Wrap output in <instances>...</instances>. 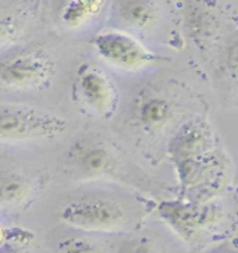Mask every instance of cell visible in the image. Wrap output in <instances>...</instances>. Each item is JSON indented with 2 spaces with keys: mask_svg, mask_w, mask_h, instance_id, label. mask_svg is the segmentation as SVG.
<instances>
[{
  "mask_svg": "<svg viewBox=\"0 0 238 253\" xmlns=\"http://www.w3.org/2000/svg\"><path fill=\"white\" fill-rule=\"evenodd\" d=\"M74 95L91 113L110 119L119 104V92L110 77L92 64H82L77 70Z\"/></svg>",
  "mask_w": 238,
  "mask_h": 253,
  "instance_id": "cell-6",
  "label": "cell"
},
{
  "mask_svg": "<svg viewBox=\"0 0 238 253\" xmlns=\"http://www.w3.org/2000/svg\"><path fill=\"white\" fill-rule=\"evenodd\" d=\"M57 253H107L106 248L97 241L82 235L64 237L56 245Z\"/></svg>",
  "mask_w": 238,
  "mask_h": 253,
  "instance_id": "cell-15",
  "label": "cell"
},
{
  "mask_svg": "<svg viewBox=\"0 0 238 253\" xmlns=\"http://www.w3.org/2000/svg\"><path fill=\"white\" fill-rule=\"evenodd\" d=\"M57 63L42 43H28L0 56V92L37 93L52 86Z\"/></svg>",
  "mask_w": 238,
  "mask_h": 253,
  "instance_id": "cell-1",
  "label": "cell"
},
{
  "mask_svg": "<svg viewBox=\"0 0 238 253\" xmlns=\"http://www.w3.org/2000/svg\"><path fill=\"white\" fill-rule=\"evenodd\" d=\"M212 253H238V248H234V246H223L220 249H216Z\"/></svg>",
  "mask_w": 238,
  "mask_h": 253,
  "instance_id": "cell-20",
  "label": "cell"
},
{
  "mask_svg": "<svg viewBox=\"0 0 238 253\" xmlns=\"http://www.w3.org/2000/svg\"><path fill=\"white\" fill-rule=\"evenodd\" d=\"M117 253H163L162 246L148 235L128 239Z\"/></svg>",
  "mask_w": 238,
  "mask_h": 253,
  "instance_id": "cell-17",
  "label": "cell"
},
{
  "mask_svg": "<svg viewBox=\"0 0 238 253\" xmlns=\"http://www.w3.org/2000/svg\"><path fill=\"white\" fill-rule=\"evenodd\" d=\"M114 11L120 23L133 30H148L159 18V7L152 1H117Z\"/></svg>",
  "mask_w": 238,
  "mask_h": 253,
  "instance_id": "cell-12",
  "label": "cell"
},
{
  "mask_svg": "<svg viewBox=\"0 0 238 253\" xmlns=\"http://www.w3.org/2000/svg\"><path fill=\"white\" fill-rule=\"evenodd\" d=\"M0 253H21L20 249H17L15 246L13 245H1L0 246Z\"/></svg>",
  "mask_w": 238,
  "mask_h": 253,
  "instance_id": "cell-19",
  "label": "cell"
},
{
  "mask_svg": "<svg viewBox=\"0 0 238 253\" xmlns=\"http://www.w3.org/2000/svg\"><path fill=\"white\" fill-rule=\"evenodd\" d=\"M159 216L186 242L193 244L210 234L222 221V211L216 205H196L184 202H163Z\"/></svg>",
  "mask_w": 238,
  "mask_h": 253,
  "instance_id": "cell-4",
  "label": "cell"
},
{
  "mask_svg": "<svg viewBox=\"0 0 238 253\" xmlns=\"http://www.w3.org/2000/svg\"><path fill=\"white\" fill-rule=\"evenodd\" d=\"M179 103L167 92L157 88L142 89L131 104V124L146 136L157 135L176 119Z\"/></svg>",
  "mask_w": 238,
  "mask_h": 253,
  "instance_id": "cell-7",
  "label": "cell"
},
{
  "mask_svg": "<svg viewBox=\"0 0 238 253\" xmlns=\"http://www.w3.org/2000/svg\"><path fill=\"white\" fill-rule=\"evenodd\" d=\"M188 28L192 31V35L202 41H210L217 30V21L212 20V15L195 8L193 15H188Z\"/></svg>",
  "mask_w": 238,
  "mask_h": 253,
  "instance_id": "cell-16",
  "label": "cell"
},
{
  "mask_svg": "<svg viewBox=\"0 0 238 253\" xmlns=\"http://www.w3.org/2000/svg\"><path fill=\"white\" fill-rule=\"evenodd\" d=\"M224 66L231 78L238 81V35L233 38L227 45L224 54Z\"/></svg>",
  "mask_w": 238,
  "mask_h": 253,
  "instance_id": "cell-18",
  "label": "cell"
},
{
  "mask_svg": "<svg viewBox=\"0 0 238 253\" xmlns=\"http://www.w3.org/2000/svg\"><path fill=\"white\" fill-rule=\"evenodd\" d=\"M4 241H6V231L3 228V225L0 224V246L3 245Z\"/></svg>",
  "mask_w": 238,
  "mask_h": 253,
  "instance_id": "cell-21",
  "label": "cell"
},
{
  "mask_svg": "<svg viewBox=\"0 0 238 253\" xmlns=\"http://www.w3.org/2000/svg\"><path fill=\"white\" fill-rule=\"evenodd\" d=\"M180 185L186 189H192L198 186L210 184L217 178V174L222 172V163L217 156V152L205 156L192 157L186 160L174 162Z\"/></svg>",
  "mask_w": 238,
  "mask_h": 253,
  "instance_id": "cell-11",
  "label": "cell"
},
{
  "mask_svg": "<svg viewBox=\"0 0 238 253\" xmlns=\"http://www.w3.org/2000/svg\"><path fill=\"white\" fill-rule=\"evenodd\" d=\"M216 136L203 119H191L176 131L169 141V155L174 162L199 157L216 152Z\"/></svg>",
  "mask_w": 238,
  "mask_h": 253,
  "instance_id": "cell-9",
  "label": "cell"
},
{
  "mask_svg": "<svg viewBox=\"0 0 238 253\" xmlns=\"http://www.w3.org/2000/svg\"><path fill=\"white\" fill-rule=\"evenodd\" d=\"M66 131L67 120L59 113L0 102V142L54 141Z\"/></svg>",
  "mask_w": 238,
  "mask_h": 253,
  "instance_id": "cell-2",
  "label": "cell"
},
{
  "mask_svg": "<svg viewBox=\"0 0 238 253\" xmlns=\"http://www.w3.org/2000/svg\"><path fill=\"white\" fill-rule=\"evenodd\" d=\"M42 1H18L0 6V52L13 49L41 20Z\"/></svg>",
  "mask_w": 238,
  "mask_h": 253,
  "instance_id": "cell-10",
  "label": "cell"
},
{
  "mask_svg": "<svg viewBox=\"0 0 238 253\" xmlns=\"http://www.w3.org/2000/svg\"><path fill=\"white\" fill-rule=\"evenodd\" d=\"M60 218L68 227L87 232H114L124 230L128 224L124 206L103 196H84L71 201L63 208Z\"/></svg>",
  "mask_w": 238,
  "mask_h": 253,
  "instance_id": "cell-3",
  "label": "cell"
},
{
  "mask_svg": "<svg viewBox=\"0 0 238 253\" xmlns=\"http://www.w3.org/2000/svg\"><path fill=\"white\" fill-rule=\"evenodd\" d=\"M92 43L106 63L127 71H138L160 60L138 39L124 31H102L94 38Z\"/></svg>",
  "mask_w": 238,
  "mask_h": 253,
  "instance_id": "cell-5",
  "label": "cell"
},
{
  "mask_svg": "<svg viewBox=\"0 0 238 253\" xmlns=\"http://www.w3.org/2000/svg\"><path fill=\"white\" fill-rule=\"evenodd\" d=\"M102 0H71L60 10L59 18L64 27L70 30H78L94 20L104 7Z\"/></svg>",
  "mask_w": 238,
  "mask_h": 253,
  "instance_id": "cell-14",
  "label": "cell"
},
{
  "mask_svg": "<svg viewBox=\"0 0 238 253\" xmlns=\"http://www.w3.org/2000/svg\"><path fill=\"white\" fill-rule=\"evenodd\" d=\"M34 182L21 172L0 171V205H23L34 194Z\"/></svg>",
  "mask_w": 238,
  "mask_h": 253,
  "instance_id": "cell-13",
  "label": "cell"
},
{
  "mask_svg": "<svg viewBox=\"0 0 238 253\" xmlns=\"http://www.w3.org/2000/svg\"><path fill=\"white\" fill-rule=\"evenodd\" d=\"M67 163L85 178L116 175L120 170L117 153L106 143L95 139H80L68 148Z\"/></svg>",
  "mask_w": 238,
  "mask_h": 253,
  "instance_id": "cell-8",
  "label": "cell"
}]
</instances>
